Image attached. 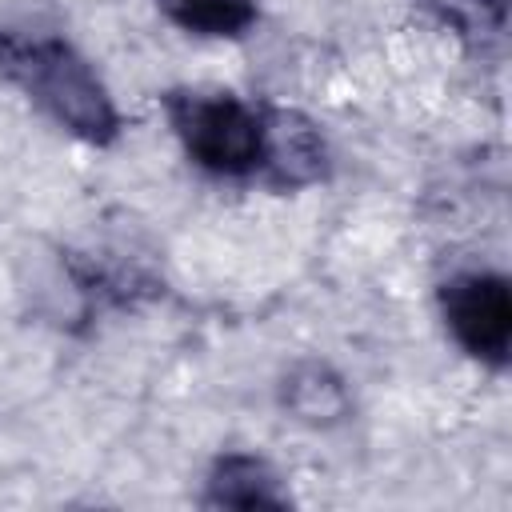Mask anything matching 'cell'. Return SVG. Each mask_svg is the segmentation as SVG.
Wrapping results in <instances>:
<instances>
[{
  "mask_svg": "<svg viewBox=\"0 0 512 512\" xmlns=\"http://www.w3.org/2000/svg\"><path fill=\"white\" fill-rule=\"evenodd\" d=\"M156 8L192 36L232 40L256 24V0H156Z\"/></svg>",
  "mask_w": 512,
  "mask_h": 512,
  "instance_id": "cell-6",
  "label": "cell"
},
{
  "mask_svg": "<svg viewBox=\"0 0 512 512\" xmlns=\"http://www.w3.org/2000/svg\"><path fill=\"white\" fill-rule=\"evenodd\" d=\"M168 124L184 152L212 176H260L268 156V108L232 92H168Z\"/></svg>",
  "mask_w": 512,
  "mask_h": 512,
  "instance_id": "cell-2",
  "label": "cell"
},
{
  "mask_svg": "<svg viewBox=\"0 0 512 512\" xmlns=\"http://www.w3.org/2000/svg\"><path fill=\"white\" fill-rule=\"evenodd\" d=\"M0 76L84 144H112L120 112L96 68L60 36L0 32Z\"/></svg>",
  "mask_w": 512,
  "mask_h": 512,
  "instance_id": "cell-1",
  "label": "cell"
},
{
  "mask_svg": "<svg viewBox=\"0 0 512 512\" xmlns=\"http://www.w3.org/2000/svg\"><path fill=\"white\" fill-rule=\"evenodd\" d=\"M204 504L212 508H284L288 492L280 488V476L268 460L248 452H228L208 472Z\"/></svg>",
  "mask_w": 512,
  "mask_h": 512,
  "instance_id": "cell-5",
  "label": "cell"
},
{
  "mask_svg": "<svg viewBox=\"0 0 512 512\" xmlns=\"http://www.w3.org/2000/svg\"><path fill=\"white\" fill-rule=\"evenodd\" d=\"M472 12H480V20H488L492 28H504V8L508 0H464Z\"/></svg>",
  "mask_w": 512,
  "mask_h": 512,
  "instance_id": "cell-8",
  "label": "cell"
},
{
  "mask_svg": "<svg viewBox=\"0 0 512 512\" xmlns=\"http://www.w3.org/2000/svg\"><path fill=\"white\" fill-rule=\"evenodd\" d=\"M324 164H328V148L320 128L300 112L268 108V156H264L260 180L292 192V188L316 184L324 176Z\"/></svg>",
  "mask_w": 512,
  "mask_h": 512,
  "instance_id": "cell-4",
  "label": "cell"
},
{
  "mask_svg": "<svg viewBox=\"0 0 512 512\" xmlns=\"http://www.w3.org/2000/svg\"><path fill=\"white\" fill-rule=\"evenodd\" d=\"M288 404H292V412H300L304 420H332V416H340L344 412V392H340V380L336 376H328L324 368H316V364H308V368H300V372H292V380H288Z\"/></svg>",
  "mask_w": 512,
  "mask_h": 512,
  "instance_id": "cell-7",
  "label": "cell"
},
{
  "mask_svg": "<svg viewBox=\"0 0 512 512\" xmlns=\"http://www.w3.org/2000/svg\"><path fill=\"white\" fill-rule=\"evenodd\" d=\"M440 312L452 340L480 364L504 368L512 348V292L500 272H460L440 284Z\"/></svg>",
  "mask_w": 512,
  "mask_h": 512,
  "instance_id": "cell-3",
  "label": "cell"
}]
</instances>
